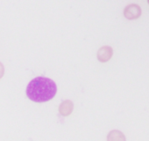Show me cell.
Here are the masks:
<instances>
[{
	"label": "cell",
	"mask_w": 149,
	"mask_h": 141,
	"mask_svg": "<svg viewBox=\"0 0 149 141\" xmlns=\"http://www.w3.org/2000/svg\"><path fill=\"white\" fill-rule=\"evenodd\" d=\"M27 97L34 102H46L52 100L57 93L55 82L46 77H37L26 87Z\"/></svg>",
	"instance_id": "1"
},
{
	"label": "cell",
	"mask_w": 149,
	"mask_h": 141,
	"mask_svg": "<svg viewBox=\"0 0 149 141\" xmlns=\"http://www.w3.org/2000/svg\"><path fill=\"white\" fill-rule=\"evenodd\" d=\"M141 8L139 5L131 4L125 7L124 9V16L129 20H137L141 15Z\"/></svg>",
	"instance_id": "2"
},
{
	"label": "cell",
	"mask_w": 149,
	"mask_h": 141,
	"mask_svg": "<svg viewBox=\"0 0 149 141\" xmlns=\"http://www.w3.org/2000/svg\"><path fill=\"white\" fill-rule=\"evenodd\" d=\"M112 56H113V49L111 46H103L98 49L97 53V60L101 63L108 62L112 57Z\"/></svg>",
	"instance_id": "3"
},
{
	"label": "cell",
	"mask_w": 149,
	"mask_h": 141,
	"mask_svg": "<svg viewBox=\"0 0 149 141\" xmlns=\"http://www.w3.org/2000/svg\"><path fill=\"white\" fill-rule=\"evenodd\" d=\"M74 109V103L70 100L63 101L59 106V113L62 116H68Z\"/></svg>",
	"instance_id": "4"
},
{
	"label": "cell",
	"mask_w": 149,
	"mask_h": 141,
	"mask_svg": "<svg viewBox=\"0 0 149 141\" xmlns=\"http://www.w3.org/2000/svg\"><path fill=\"white\" fill-rule=\"evenodd\" d=\"M107 141H126V137L122 131L118 130H113L108 133Z\"/></svg>",
	"instance_id": "5"
},
{
	"label": "cell",
	"mask_w": 149,
	"mask_h": 141,
	"mask_svg": "<svg viewBox=\"0 0 149 141\" xmlns=\"http://www.w3.org/2000/svg\"><path fill=\"white\" fill-rule=\"evenodd\" d=\"M4 74H5V67H4L3 63L0 62V80L3 78Z\"/></svg>",
	"instance_id": "6"
},
{
	"label": "cell",
	"mask_w": 149,
	"mask_h": 141,
	"mask_svg": "<svg viewBox=\"0 0 149 141\" xmlns=\"http://www.w3.org/2000/svg\"><path fill=\"white\" fill-rule=\"evenodd\" d=\"M147 3H148V5H149V0H147Z\"/></svg>",
	"instance_id": "7"
}]
</instances>
